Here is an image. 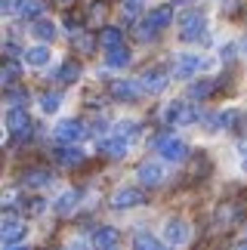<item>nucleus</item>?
I'll return each instance as SVG.
<instances>
[{"label": "nucleus", "instance_id": "obj_1", "mask_svg": "<svg viewBox=\"0 0 247 250\" xmlns=\"http://www.w3.org/2000/svg\"><path fill=\"white\" fill-rule=\"evenodd\" d=\"M207 31V16L198 13V9H188V13L179 19V37L183 41H201Z\"/></svg>", "mask_w": 247, "mask_h": 250}, {"label": "nucleus", "instance_id": "obj_2", "mask_svg": "<svg viewBox=\"0 0 247 250\" xmlns=\"http://www.w3.org/2000/svg\"><path fill=\"white\" fill-rule=\"evenodd\" d=\"M164 121L167 124H173V127H185V124H195L198 121V108L195 105H188V102H170L167 108H164Z\"/></svg>", "mask_w": 247, "mask_h": 250}, {"label": "nucleus", "instance_id": "obj_3", "mask_svg": "<svg viewBox=\"0 0 247 250\" xmlns=\"http://www.w3.org/2000/svg\"><path fill=\"white\" fill-rule=\"evenodd\" d=\"M53 136L62 142V146H74V142H81L83 136H87V127H83L81 121H74V118H65L56 124V130H53Z\"/></svg>", "mask_w": 247, "mask_h": 250}, {"label": "nucleus", "instance_id": "obj_4", "mask_svg": "<svg viewBox=\"0 0 247 250\" xmlns=\"http://www.w3.org/2000/svg\"><path fill=\"white\" fill-rule=\"evenodd\" d=\"M155 148H158V155L164 158V161H183L188 155V146L183 139H176V136H158L155 139Z\"/></svg>", "mask_w": 247, "mask_h": 250}, {"label": "nucleus", "instance_id": "obj_5", "mask_svg": "<svg viewBox=\"0 0 247 250\" xmlns=\"http://www.w3.org/2000/svg\"><path fill=\"white\" fill-rule=\"evenodd\" d=\"M201 68H204V59H201V56H195V53H179L176 62H173V74H176L179 81L195 78Z\"/></svg>", "mask_w": 247, "mask_h": 250}, {"label": "nucleus", "instance_id": "obj_6", "mask_svg": "<svg viewBox=\"0 0 247 250\" xmlns=\"http://www.w3.org/2000/svg\"><path fill=\"white\" fill-rule=\"evenodd\" d=\"M6 130L13 133L16 139H25L31 133V118H28L25 108H9L6 111Z\"/></svg>", "mask_w": 247, "mask_h": 250}, {"label": "nucleus", "instance_id": "obj_7", "mask_svg": "<svg viewBox=\"0 0 247 250\" xmlns=\"http://www.w3.org/2000/svg\"><path fill=\"white\" fill-rule=\"evenodd\" d=\"M25 238V223L22 219H16V216H6L3 223H0V244L3 247H13L19 244Z\"/></svg>", "mask_w": 247, "mask_h": 250}, {"label": "nucleus", "instance_id": "obj_8", "mask_svg": "<svg viewBox=\"0 0 247 250\" xmlns=\"http://www.w3.org/2000/svg\"><path fill=\"white\" fill-rule=\"evenodd\" d=\"M142 201H145V195H142L139 188H133V186H121L115 195H111V207H115V210H130V207H139Z\"/></svg>", "mask_w": 247, "mask_h": 250}, {"label": "nucleus", "instance_id": "obj_9", "mask_svg": "<svg viewBox=\"0 0 247 250\" xmlns=\"http://www.w3.org/2000/svg\"><path fill=\"white\" fill-rule=\"evenodd\" d=\"M164 241L173 244V247L188 241V223H185V219H179V216L167 219V223H164Z\"/></svg>", "mask_w": 247, "mask_h": 250}, {"label": "nucleus", "instance_id": "obj_10", "mask_svg": "<svg viewBox=\"0 0 247 250\" xmlns=\"http://www.w3.org/2000/svg\"><path fill=\"white\" fill-rule=\"evenodd\" d=\"M167 81H170V78H167V71H164V68H148L136 83H139V90H142V93H161V90L167 86Z\"/></svg>", "mask_w": 247, "mask_h": 250}, {"label": "nucleus", "instance_id": "obj_11", "mask_svg": "<svg viewBox=\"0 0 247 250\" xmlns=\"http://www.w3.org/2000/svg\"><path fill=\"white\" fill-rule=\"evenodd\" d=\"M108 90H111V96H115V99H121V102H133V99H139V96H142V90H139L136 81H115Z\"/></svg>", "mask_w": 247, "mask_h": 250}, {"label": "nucleus", "instance_id": "obj_12", "mask_svg": "<svg viewBox=\"0 0 247 250\" xmlns=\"http://www.w3.org/2000/svg\"><path fill=\"white\" fill-rule=\"evenodd\" d=\"M136 176H139V182H142V186H158V182L164 179V167H161V164H155V161H145V164H139Z\"/></svg>", "mask_w": 247, "mask_h": 250}, {"label": "nucleus", "instance_id": "obj_13", "mask_svg": "<svg viewBox=\"0 0 247 250\" xmlns=\"http://www.w3.org/2000/svg\"><path fill=\"white\" fill-rule=\"evenodd\" d=\"M127 148H130V142H127V139H121V136H108V139H102V142H99V151H102L105 158H115V161L127 155Z\"/></svg>", "mask_w": 247, "mask_h": 250}, {"label": "nucleus", "instance_id": "obj_14", "mask_svg": "<svg viewBox=\"0 0 247 250\" xmlns=\"http://www.w3.org/2000/svg\"><path fill=\"white\" fill-rule=\"evenodd\" d=\"M93 247L96 250H118V232L111 226H102L93 232Z\"/></svg>", "mask_w": 247, "mask_h": 250}, {"label": "nucleus", "instance_id": "obj_15", "mask_svg": "<svg viewBox=\"0 0 247 250\" xmlns=\"http://www.w3.org/2000/svg\"><path fill=\"white\" fill-rule=\"evenodd\" d=\"M145 22L155 28V31H161V28H167L170 22H173V6L170 3H164V6H155L151 13L145 16Z\"/></svg>", "mask_w": 247, "mask_h": 250}, {"label": "nucleus", "instance_id": "obj_16", "mask_svg": "<svg viewBox=\"0 0 247 250\" xmlns=\"http://www.w3.org/2000/svg\"><path fill=\"white\" fill-rule=\"evenodd\" d=\"M50 59H53V53H50V46H43V43L25 50V65H31V68H43Z\"/></svg>", "mask_w": 247, "mask_h": 250}, {"label": "nucleus", "instance_id": "obj_17", "mask_svg": "<svg viewBox=\"0 0 247 250\" xmlns=\"http://www.w3.org/2000/svg\"><path fill=\"white\" fill-rule=\"evenodd\" d=\"M78 201H81V195H78L74 188H68V191H62V195L56 198L53 207H56V213H59V216H71L74 207H78Z\"/></svg>", "mask_w": 247, "mask_h": 250}, {"label": "nucleus", "instance_id": "obj_18", "mask_svg": "<svg viewBox=\"0 0 247 250\" xmlns=\"http://www.w3.org/2000/svg\"><path fill=\"white\" fill-rule=\"evenodd\" d=\"M56 161L62 167H78V164H83V151L74 146H62V148H56Z\"/></svg>", "mask_w": 247, "mask_h": 250}, {"label": "nucleus", "instance_id": "obj_19", "mask_svg": "<svg viewBox=\"0 0 247 250\" xmlns=\"http://www.w3.org/2000/svg\"><path fill=\"white\" fill-rule=\"evenodd\" d=\"M99 43L105 46V53L108 50H118V46H124V31L115 25H105L102 28V34H99Z\"/></svg>", "mask_w": 247, "mask_h": 250}, {"label": "nucleus", "instance_id": "obj_20", "mask_svg": "<svg viewBox=\"0 0 247 250\" xmlns=\"http://www.w3.org/2000/svg\"><path fill=\"white\" fill-rule=\"evenodd\" d=\"M22 182L28 188H43V186H50L53 182V173L50 170H25L22 173Z\"/></svg>", "mask_w": 247, "mask_h": 250}, {"label": "nucleus", "instance_id": "obj_21", "mask_svg": "<svg viewBox=\"0 0 247 250\" xmlns=\"http://www.w3.org/2000/svg\"><path fill=\"white\" fill-rule=\"evenodd\" d=\"M133 250H167V247L161 244L155 235H148V232H139L136 238H133Z\"/></svg>", "mask_w": 247, "mask_h": 250}, {"label": "nucleus", "instance_id": "obj_22", "mask_svg": "<svg viewBox=\"0 0 247 250\" xmlns=\"http://www.w3.org/2000/svg\"><path fill=\"white\" fill-rule=\"evenodd\" d=\"M81 78V65L78 62H62V68L56 71V81L59 83H74Z\"/></svg>", "mask_w": 247, "mask_h": 250}, {"label": "nucleus", "instance_id": "obj_23", "mask_svg": "<svg viewBox=\"0 0 247 250\" xmlns=\"http://www.w3.org/2000/svg\"><path fill=\"white\" fill-rule=\"evenodd\" d=\"M31 34L41 37V41H53V37H56V25L50 22V19H37V22H31Z\"/></svg>", "mask_w": 247, "mask_h": 250}, {"label": "nucleus", "instance_id": "obj_24", "mask_svg": "<svg viewBox=\"0 0 247 250\" xmlns=\"http://www.w3.org/2000/svg\"><path fill=\"white\" fill-rule=\"evenodd\" d=\"M127 62H130V50H127V46H118V50L105 53V65H108V68H124Z\"/></svg>", "mask_w": 247, "mask_h": 250}, {"label": "nucleus", "instance_id": "obj_25", "mask_svg": "<svg viewBox=\"0 0 247 250\" xmlns=\"http://www.w3.org/2000/svg\"><path fill=\"white\" fill-rule=\"evenodd\" d=\"M213 90H216V81H198V83H192V99H207V96H213Z\"/></svg>", "mask_w": 247, "mask_h": 250}, {"label": "nucleus", "instance_id": "obj_26", "mask_svg": "<svg viewBox=\"0 0 247 250\" xmlns=\"http://www.w3.org/2000/svg\"><path fill=\"white\" fill-rule=\"evenodd\" d=\"M59 105H62V93H43L41 96V111L56 114V111H59Z\"/></svg>", "mask_w": 247, "mask_h": 250}, {"label": "nucleus", "instance_id": "obj_27", "mask_svg": "<svg viewBox=\"0 0 247 250\" xmlns=\"http://www.w3.org/2000/svg\"><path fill=\"white\" fill-rule=\"evenodd\" d=\"M41 13V3H37V0H22V3H19V16H37Z\"/></svg>", "mask_w": 247, "mask_h": 250}, {"label": "nucleus", "instance_id": "obj_28", "mask_svg": "<svg viewBox=\"0 0 247 250\" xmlns=\"http://www.w3.org/2000/svg\"><path fill=\"white\" fill-rule=\"evenodd\" d=\"M19 3L22 0H0V16H19Z\"/></svg>", "mask_w": 247, "mask_h": 250}, {"label": "nucleus", "instance_id": "obj_29", "mask_svg": "<svg viewBox=\"0 0 247 250\" xmlns=\"http://www.w3.org/2000/svg\"><path fill=\"white\" fill-rule=\"evenodd\" d=\"M136 34H139V41H151V37H155L158 31H155V28H151V25L145 22V19H142V22L136 25Z\"/></svg>", "mask_w": 247, "mask_h": 250}, {"label": "nucleus", "instance_id": "obj_30", "mask_svg": "<svg viewBox=\"0 0 247 250\" xmlns=\"http://www.w3.org/2000/svg\"><path fill=\"white\" fill-rule=\"evenodd\" d=\"M139 9H142V0H124V13L127 16H139Z\"/></svg>", "mask_w": 247, "mask_h": 250}, {"label": "nucleus", "instance_id": "obj_31", "mask_svg": "<svg viewBox=\"0 0 247 250\" xmlns=\"http://www.w3.org/2000/svg\"><path fill=\"white\" fill-rule=\"evenodd\" d=\"M9 102H16V105L25 102V93H22V90H9Z\"/></svg>", "mask_w": 247, "mask_h": 250}, {"label": "nucleus", "instance_id": "obj_32", "mask_svg": "<svg viewBox=\"0 0 247 250\" xmlns=\"http://www.w3.org/2000/svg\"><path fill=\"white\" fill-rule=\"evenodd\" d=\"M65 250H83V244H81V241H71V244L65 247Z\"/></svg>", "mask_w": 247, "mask_h": 250}, {"label": "nucleus", "instance_id": "obj_33", "mask_svg": "<svg viewBox=\"0 0 247 250\" xmlns=\"http://www.w3.org/2000/svg\"><path fill=\"white\" fill-rule=\"evenodd\" d=\"M173 3H179V6H188V3H192V0H173Z\"/></svg>", "mask_w": 247, "mask_h": 250}, {"label": "nucleus", "instance_id": "obj_34", "mask_svg": "<svg viewBox=\"0 0 247 250\" xmlns=\"http://www.w3.org/2000/svg\"><path fill=\"white\" fill-rule=\"evenodd\" d=\"M235 250H247V241H241V244H238V247H235Z\"/></svg>", "mask_w": 247, "mask_h": 250}, {"label": "nucleus", "instance_id": "obj_35", "mask_svg": "<svg viewBox=\"0 0 247 250\" xmlns=\"http://www.w3.org/2000/svg\"><path fill=\"white\" fill-rule=\"evenodd\" d=\"M241 151H244V155H247V139H244V142H241Z\"/></svg>", "mask_w": 247, "mask_h": 250}, {"label": "nucleus", "instance_id": "obj_36", "mask_svg": "<svg viewBox=\"0 0 247 250\" xmlns=\"http://www.w3.org/2000/svg\"><path fill=\"white\" fill-rule=\"evenodd\" d=\"M6 250H22V247H6Z\"/></svg>", "mask_w": 247, "mask_h": 250}, {"label": "nucleus", "instance_id": "obj_37", "mask_svg": "<svg viewBox=\"0 0 247 250\" xmlns=\"http://www.w3.org/2000/svg\"><path fill=\"white\" fill-rule=\"evenodd\" d=\"M59 3H71V0H59Z\"/></svg>", "mask_w": 247, "mask_h": 250}, {"label": "nucleus", "instance_id": "obj_38", "mask_svg": "<svg viewBox=\"0 0 247 250\" xmlns=\"http://www.w3.org/2000/svg\"><path fill=\"white\" fill-rule=\"evenodd\" d=\"M0 139H3V133H0Z\"/></svg>", "mask_w": 247, "mask_h": 250}]
</instances>
